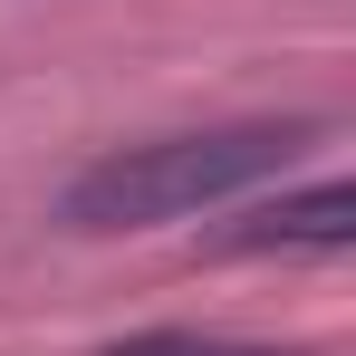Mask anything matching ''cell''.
<instances>
[{
	"mask_svg": "<svg viewBox=\"0 0 356 356\" xmlns=\"http://www.w3.org/2000/svg\"><path fill=\"white\" fill-rule=\"evenodd\" d=\"M298 154V125H212V135H154V145H125L97 154L87 174L58 193L67 232H154L183 212H212L250 183H270Z\"/></svg>",
	"mask_w": 356,
	"mask_h": 356,
	"instance_id": "cell-1",
	"label": "cell"
},
{
	"mask_svg": "<svg viewBox=\"0 0 356 356\" xmlns=\"http://www.w3.org/2000/svg\"><path fill=\"white\" fill-rule=\"evenodd\" d=\"M356 241V183H308V193H280L260 212H241L212 250H347Z\"/></svg>",
	"mask_w": 356,
	"mask_h": 356,
	"instance_id": "cell-2",
	"label": "cell"
},
{
	"mask_svg": "<svg viewBox=\"0 0 356 356\" xmlns=\"http://www.w3.org/2000/svg\"><path fill=\"white\" fill-rule=\"evenodd\" d=\"M106 356H212V347L183 337V327H164V337H125V347H106Z\"/></svg>",
	"mask_w": 356,
	"mask_h": 356,
	"instance_id": "cell-3",
	"label": "cell"
}]
</instances>
